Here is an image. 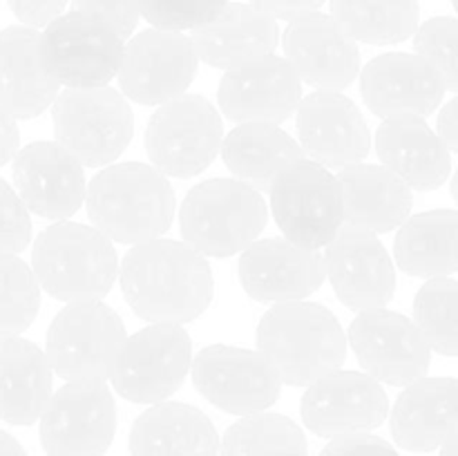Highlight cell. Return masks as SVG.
<instances>
[{"mask_svg":"<svg viewBox=\"0 0 458 456\" xmlns=\"http://www.w3.org/2000/svg\"><path fill=\"white\" fill-rule=\"evenodd\" d=\"M58 92L61 85L40 56V31L27 25L0 30V107L16 121H30L49 110Z\"/></svg>","mask_w":458,"mask_h":456,"instance_id":"484cf974","label":"cell"},{"mask_svg":"<svg viewBox=\"0 0 458 456\" xmlns=\"http://www.w3.org/2000/svg\"><path fill=\"white\" fill-rule=\"evenodd\" d=\"M219 152L231 174L255 190H268L282 170L304 159L300 143L276 123H237Z\"/></svg>","mask_w":458,"mask_h":456,"instance_id":"1f68e13d","label":"cell"},{"mask_svg":"<svg viewBox=\"0 0 458 456\" xmlns=\"http://www.w3.org/2000/svg\"><path fill=\"white\" fill-rule=\"evenodd\" d=\"M380 165L411 190H437L450 179L452 155L423 116H392L376 130Z\"/></svg>","mask_w":458,"mask_h":456,"instance_id":"d4e9b609","label":"cell"},{"mask_svg":"<svg viewBox=\"0 0 458 456\" xmlns=\"http://www.w3.org/2000/svg\"><path fill=\"white\" fill-rule=\"evenodd\" d=\"M150 165L174 179L201 174L219 155L224 123L217 107L201 94H182L157 106L146 125Z\"/></svg>","mask_w":458,"mask_h":456,"instance_id":"ba28073f","label":"cell"},{"mask_svg":"<svg viewBox=\"0 0 458 456\" xmlns=\"http://www.w3.org/2000/svg\"><path fill=\"white\" fill-rule=\"evenodd\" d=\"M302 101V80L277 54L253 58L224 72L217 103L235 123H276L291 119Z\"/></svg>","mask_w":458,"mask_h":456,"instance_id":"e0dca14e","label":"cell"},{"mask_svg":"<svg viewBox=\"0 0 458 456\" xmlns=\"http://www.w3.org/2000/svg\"><path fill=\"white\" fill-rule=\"evenodd\" d=\"M320 456H401L396 447L374 434H347L331 438Z\"/></svg>","mask_w":458,"mask_h":456,"instance_id":"60d3db41","label":"cell"},{"mask_svg":"<svg viewBox=\"0 0 458 456\" xmlns=\"http://www.w3.org/2000/svg\"><path fill=\"white\" fill-rule=\"evenodd\" d=\"M438 450H441V456H458V429Z\"/></svg>","mask_w":458,"mask_h":456,"instance_id":"7dc6e473","label":"cell"},{"mask_svg":"<svg viewBox=\"0 0 458 456\" xmlns=\"http://www.w3.org/2000/svg\"><path fill=\"white\" fill-rule=\"evenodd\" d=\"M119 280L130 308L146 322L188 325L215 298L208 258L168 237L134 244L121 259Z\"/></svg>","mask_w":458,"mask_h":456,"instance_id":"6da1fadb","label":"cell"},{"mask_svg":"<svg viewBox=\"0 0 458 456\" xmlns=\"http://www.w3.org/2000/svg\"><path fill=\"white\" fill-rule=\"evenodd\" d=\"M40 311V286L18 255L0 253V340L30 329Z\"/></svg>","mask_w":458,"mask_h":456,"instance_id":"d590c367","label":"cell"},{"mask_svg":"<svg viewBox=\"0 0 458 456\" xmlns=\"http://www.w3.org/2000/svg\"><path fill=\"white\" fill-rule=\"evenodd\" d=\"M54 371L31 340H0V420L27 427L40 418L52 398Z\"/></svg>","mask_w":458,"mask_h":456,"instance_id":"f546056e","label":"cell"},{"mask_svg":"<svg viewBox=\"0 0 458 456\" xmlns=\"http://www.w3.org/2000/svg\"><path fill=\"white\" fill-rule=\"evenodd\" d=\"M300 414L322 438L369 434L387 420L389 398L383 384L365 371L338 369L304 389Z\"/></svg>","mask_w":458,"mask_h":456,"instance_id":"2e32d148","label":"cell"},{"mask_svg":"<svg viewBox=\"0 0 458 456\" xmlns=\"http://www.w3.org/2000/svg\"><path fill=\"white\" fill-rule=\"evenodd\" d=\"M128 447L130 456H217L219 434L197 407L164 401L137 416Z\"/></svg>","mask_w":458,"mask_h":456,"instance_id":"83f0119b","label":"cell"},{"mask_svg":"<svg viewBox=\"0 0 458 456\" xmlns=\"http://www.w3.org/2000/svg\"><path fill=\"white\" fill-rule=\"evenodd\" d=\"M237 275L244 293L255 302H300L327 280L325 255L300 249L284 237L255 240L240 253Z\"/></svg>","mask_w":458,"mask_h":456,"instance_id":"d6986e66","label":"cell"},{"mask_svg":"<svg viewBox=\"0 0 458 456\" xmlns=\"http://www.w3.org/2000/svg\"><path fill=\"white\" fill-rule=\"evenodd\" d=\"M360 94L371 114L429 116L445 97V85L419 54L387 52L360 67Z\"/></svg>","mask_w":458,"mask_h":456,"instance_id":"603a6c76","label":"cell"},{"mask_svg":"<svg viewBox=\"0 0 458 456\" xmlns=\"http://www.w3.org/2000/svg\"><path fill=\"white\" fill-rule=\"evenodd\" d=\"M199 61L217 70L249 63L276 54L280 45V25L255 4L228 3L217 16L191 34Z\"/></svg>","mask_w":458,"mask_h":456,"instance_id":"4316f807","label":"cell"},{"mask_svg":"<svg viewBox=\"0 0 458 456\" xmlns=\"http://www.w3.org/2000/svg\"><path fill=\"white\" fill-rule=\"evenodd\" d=\"M72 12L85 13L114 30L121 38L134 34L141 18L139 0H72Z\"/></svg>","mask_w":458,"mask_h":456,"instance_id":"ab89813d","label":"cell"},{"mask_svg":"<svg viewBox=\"0 0 458 456\" xmlns=\"http://www.w3.org/2000/svg\"><path fill=\"white\" fill-rule=\"evenodd\" d=\"M38 420L47 456H106L116 434V402L106 380L65 383Z\"/></svg>","mask_w":458,"mask_h":456,"instance_id":"7c38bea8","label":"cell"},{"mask_svg":"<svg viewBox=\"0 0 458 456\" xmlns=\"http://www.w3.org/2000/svg\"><path fill=\"white\" fill-rule=\"evenodd\" d=\"M199 67L191 36L150 30L128 38L121 58V94L139 106H161L186 94Z\"/></svg>","mask_w":458,"mask_h":456,"instance_id":"4fadbf2b","label":"cell"},{"mask_svg":"<svg viewBox=\"0 0 458 456\" xmlns=\"http://www.w3.org/2000/svg\"><path fill=\"white\" fill-rule=\"evenodd\" d=\"M67 3L70 0H9V7L22 25L40 30L65 13Z\"/></svg>","mask_w":458,"mask_h":456,"instance_id":"b9f144b4","label":"cell"},{"mask_svg":"<svg viewBox=\"0 0 458 456\" xmlns=\"http://www.w3.org/2000/svg\"><path fill=\"white\" fill-rule=\"evenodd\" d=\"M389 429L401 450H438L458 429V378L423 376L407 384L394 402Z\"/></svg>","mask_w":458,"mask_h":456,"instance_id":"cb8c5ba5","label":"cell"},{"mask_svg":"<svg viewBox=\"0 0 458 456\" xmlns=\"http://www.w3.org/2000/svg\"><path fill=\"white\" fill-rule=\"evenodd\" d=\"M0 456H27V452L16 436L0 429Z\"/></svg>","mask_w":458,"mask_h":456,"instance_id":"bcb514c9","label":"cell"},{"mask_svg":"<svg viewBox=\"0 0 458 456\" xmlns=\"http://www.w3.org/2000/svg\"><path fill=\"white\" fill-rule=\"evenodd\" d=\"M277 456H302V454H277Z\"/></svg>","mask_w":458,"mask_h":456,"instance_id":"f907efd6","label":"cell"},{"mask_svg":"<svg viewBox=\"0 0 458 456\" xmlns=\"http://www.w3.org/2000/svg\"><path fill=\"white\" fill-rule=\"evenodd\" d=\"M452 4H454V12L458 13V0H452Z\"/></svg>","mask_w":458,"mask_h":456,"instance_id":"681fc988","label":"cell"},{"mask_svg":"<svg viewBox=\"0 0 458 456\" xmlns=\"http://www.w3.org/2000/svg\"><path fill=\"white\" fill-rule=\"evenodd\" d=\"M335 298L352 311L387 307L396 293V266L378 235L344 224L325 253Z\"/></svg>","mask_w":458,"mask_h":456,"instance_id":"ffe728a7","label":"cell"},{"mask_svg":"<svg viewBox=\"0 0 458 456\" xmlns=\"http://www.w3.org/2000/svg\"><path fill=\"white\" fill-rule=\"evenodd\" d=\"M21 150V130L16 119L0 107V168L7 165Z\"/></svg>","mask_w":458,"mask_h":456,"instance_id":"ee69618b","label":"cell"},{"mask_svg":"<svg viewBox=\"0 0 458 456\" xmlns=\"http://www.w3.org/2000/svg\"><path fill=\"white\" fill-rule=\"evenodd\" d=\"M414 49L434 67L445 89L458 92V18L434 16L425 21L414 34Z\"/></svg>","mask_w":458,"mask_h":456,"instance_id":"8d00e7d4","label":"cell"},{"mask_svg":"<svg viewBox=\"0 0 458 456\" xmlns=\"http://www.w3.org/2000/svg\"><path fill=\"white\" fill-rule=\"evenodd\" d=\"M343 188L344 224L374 235L396 231L411 215L414 192L392 170L376 164H356L338 173Z\"/></svg>","mask_w":458,"mask_h":456,"instance_id":"f1b7e54d","label":"cell"},{"mask_svg":"<svg viewBox=\"0 0 458 456\" xmlns=\"http://www.w3.org/2000/svg\"><path fill=\"white\" fill-rule=\"evenodd\" d=\"M30 266L40 291L58 302H94L114 286L119 255L98 228L65 219L36 237Z\"/></svg>","mask_w":458,"mask_h":456,"instance_id":"277c9868","label":"cell"},{"mask_svg":"<svg viewBox=\"0 0 458 456\" xmlns=\"http://www.w3.org/2000/svg\"><path fill=\"white\" fill-rule=\"evenodd\" d=\"M258 351L282 384L307 389L347 360V334L338 317L318 302L273 304L255 331Z\"/></svg>","mask_w":458,"mask_h":456,"instance_id":"7a4b0ae2","label":"cell"},{"mask_svg":"<svg viewBox=\"0 0 458 456\" xmlns=\"http://www.w3.org/2000/svg\"><path fill=\"white\" fill-rule=\"evenodd\" d=\"M282 47L300 80L316 89L343 92L360 74L358 43L329 13L313 12L291 21Z\"/></svg>","mask_w":458,"mask_h":456,"instance_id":"7402d4cb","label":"cell"},{"mask_svg":"<svg viewBox=\"0 0 458 456\" xmlns=\"http://www.w3.org/2000/svg\"><path fill=\"white\" fill-rule=\"evenodd\" d=\"M54 137L83 168L114 164L134 137V112L114 88L61 89L52 103Z\"/></svg>","mask_w":458,"mask_h":456,"instance_id":"8992f818","label":"cell"},{"mask_svg":"<svg viewBox=\"0 0 458 456\" xmlns=\"http://www.w3.org/2000/svg\"><path fill=\"white\" fill-rule=\"evenodd\" d=\"M197 392L233 416L267 411L280 398L282 383L259 351L235 344H208L191 365Z\"/></svg>","mask_w":458,"mask_h":456,"instance_id":"5bb4252c","label":"cell"},{"mask_svg":"<svg viewBox=\"0 0 458 456\" xmlns=\"http://www.w3.org/2000/svg\"><path fill=\"white\" fill-rule=\"evenodd\" d=\"M13 188L27 210L65 222L85 204V168L56 141H31L12 159Z\"/></svg>","mask_w":458,"mask_h":456,"instance_id":"44dd1931","label":"cell"},{"mask_svg":"<svg viewBox=\"0 0 458 456\" xmlns=\"http://www.w3.org/2000/svg\"><path fill=\"white\" fill-rule=\"evenodd\" d=\"M437 134L443 139L447 150L458 155V94L438 112Z\"/></svg>","mask_w":458,"mask_h":456,"instance_id":"f6af8a7d","label":"cell"},{"mask_svg":"<svg viewBox=\"0 0 458 456\" xmlns=\"http://www.w3.org/2000/svg\"><path fill=\"white\" fill-rule=\"evenodd\" d=\"M31 241V217L16 188L0 177V253L21 255Z\"/></svg>","mask_w":458,"mask_h":456,"instance_id":"f35d334b","label":"cell"},{"mask_svg":"<svg viewBox=\"0 0 458 456\" xmlns=\"http://www.w3.org/2000/svg\"><path fill=\"white\" fill-rule=\"evenodd\" d=\"M268 222L262 192L240 179L217 177L188 190L179 208L183 241L204 258H233L249 249Z\"/></svg>","mask_w":458,"mask_h":456,"instance_id":"5b68a950","label":"cell"},{"mask_svg":"<svg viewBox=\"0 0 458 456\" xmlns=\"http://www.w3.org/2000/svg\"><path fill=\"white\" fill-rule=\"evenodd\" d=\"M347 340L365 374L380 384L407 387L428 374L432 360L414 320L385 307L358 313L349 325Z\"/></svg>","mask_w":458,"mask_h":456,"instance_id":"9a60e30c","label":"cell"},{"mask_svg":"<svg viewBox=\"0 0 458 456\" xmlns=\"http://www.w3.org/2000/svg\"><path fill=\"white\" fill-rule=\"evenodd\" d=\"M398 268L411 277H450L458 271V210L410 215L394 240Z\"/></svg>","mask_w":458,"mask_h":456,"instance_id":"4dcf8cb0","label":"cell"},{"mask_svg":"<svg viewBox=\"0 0 458 456\" xmlns=\"http://www.w3.org/2000/svg\"><path fill=\"white\" fill-rule=\"evenodd\" d=\"M450 192H452V197H454V201H456V204H458V168H456L454 177H452V183H450Z\"/></svg>","mask_w":458,"mask_h":456,"instance_id":"c3c4849f","label":"cell"},{"mask_svg":"<svg viewBox=\"0 0 458 456\" xmlns=\"http://www.w3.org/2000/svg\"><path fill=\"white\" fill-rule=\"evenodd\" d=\"M327 0H250V4H255L258 9H262L264 13L273 16L276 21H295L300 16H307V13L320 12V7Z\"/></svg>","mask_w":458,"mask_h":456,"instance_id":"7bdbcfd3","label":"cell"},{"mask_svg":"<svg viewBox=\"0 0 458 456\" xmlns=\"http://www.w3.org/2000/svg\"><path fill=\"white\" fill-rule=\"evenodd\" d=\"M295 130L304 156L329 170L362 164L371 150L365 116L343 92L316 89L302 97L295 110Z\"/></svg>","mask_w":458,"mask_h":456,"instance_id":"ac0fdd59","label":"cell"},{"mask_svg":"<svg viewBox=\"0 0 458 456\" xmlns=\"http://www.w3.org/2000/svg\"><path fill=\"white\" fill-rule=\"evenodd\" d=\"M414 325L428 342L429 351L458 358V282L434 277L414 298Z\"/></svg>","mask_w":458,"mask_h":456,"instance_id":"e575fe53","label":"cell"},{"mask_svg":"<svg viewBox=\"0 0 458 456\" xmlns=\"http://www.w3.org/2000/svg\"><path fill=\"white\" fill-rule=\"evenodd\" d=\"M331 18L367 45H398L420 25L419 0H331Z\"/></svg>","mask_w":458,"mask_h":456,"instance_id":"d6a6232c","label":"cell"},{"mask_svg":"<svg viewBox=\"0 0 458 456\" xmlns=\"http://www.w3.org/2000/svg\"><path fill=\"white\" fill-rule=\"evenodd\" d=\"M271 213L284 240L307 250H322L344 226L343 188L338 174L311 159L282 170L268 188Z\"/></svg>","mask_w":458,"mask_h":456,"instance_id":"9c48e42d","label":"cell"},{"mask_svg":"<svg viewBox=\"0 0 458 456\" xmlns=\"http://www.w3.org/2000/svg\"><path fill=\"white\" fill-rule=\"evenodd\" d=\"M231 0H139L141 16L155 30L195 31L222 12Z\"/></svg>","mask_w":458,"mask_h":456,"instance_id":"74e56055","label":"cell"},{"mask_svg":"<svg viewBox=\"0 0 458 456\" xmlns=\"http://www.w3.org/2000/svg\"><path fill=\"white\" fill-rule=\"evenodd\" d=\"M307 436L295 420L276 411L240 416L219 438L222 456H307Z\"/></svg>","mask_w":458,"mask_h":456,"instance_id":"836d02e7","label":"cell"},{"mask_svg":"<svg viewBox=\"0 0 458 456\" xmlns=\"http://www.w3.org/2000/svg\"><path fill=\"white\" fill-rule=\"evenodd\" d=\"M85 210L107 240L134 246L164 237L173 226L177 197L155 165L114 161L88 183Z\"/></svg>","mask_w":458,"mask_h":456,"instance_id":"3957f363","label":"cell"},{"mask_svg":"<svg viewBox=\"0 0 458 456\" xmlns=\"http://www.w3.org/2000/svg\"><path fill=\"white\" fill-rule=\"evenodd\" d=\"M125 40L79 12L54 18L40 31L45 70L63 88H106L119 74Z\"/></svg>","mask_w":458,"mask_h":456,"instance_id":"8fae6325","label":"cell"},{"mask_svg":"<svg viewBox=\"0 0 458 456\" xmlns=\"http://www.w3.org/2000/svg\"><path fill=\"white\" fill-rule=\"evenodd\" d=\"M125 338L123 320L106 302H70L49 325L45 356L65 383L107 380Z\"/></svg>","mask_w":458,"mask_h":456,"instance_id":"52a82bcc","label":"cell"},{"mask_svg":"<svg viewBox=\"0 0 458 456\" xmlns=\"http://www.w3.org/2000/svg\"><path fill=\"white\" fill-rule=\"evenodd\" d=\"M192 365V340L183 325L150 322L128 335L112 367V389L137 405H157L186 383Z\"/></svg>","mask_w":458,"mask_h":456,"instance_id":"30bf717a","label":"cell"}]
</instances>
